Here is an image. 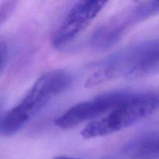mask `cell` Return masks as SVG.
I'll list each match as a JSON object with an SVG mask.
<instances>
[{
    "instance_id": "obj_8",
    "label": "cell",
    "mask_w": 159,
    "mask_h": 159,
    "mask_svg": "<svg viewBox=\"0 0 159 159\" xmlns=\"http://www.w3.org/2000/svg\"><path fill=\"white\" fill-rule=\"evenodd\" d=\"M16 1H5L0 2V26L10 17L16 7Z\"/></svg>"
},
{
    "instance_id": "obj_7",
    "label": "cell",
    "mask_w": 159,
    "mask_h": 159,
    "mask_svg": "<svg viewBox=\"0 0 159 159\" xmlns=\"http://www.w3.org/2000/svg\"><path fill=\"white\" fill-rule=\"evenodd\" d=\"M124 153L132 158L159 155V130L135 138L125 145Z\"/></svg>"
},
{
    "instance_id": "obj_1",
    "label": "cell",
    "mask_w": 159,
    "mask_h": 159,
    "mask_svg": "<svg viewBox=\"0 0 159 159\" xmlns=\"http://www.w3.org/2000/svg\"><path fill=\"white\" fill-rule=\"evenodd\" d=\"M159 72V38L120 50L98 65L85 85L93 87L116 79H136Z\"/></svg>"
},
{
    "instance_id": "obj_2",
    "label": "cell",
    "mask_w": 159,
    "mask_h": 159,
    "mask_svg": "<svg viewBox=\"0 0 159 159\" xmlns=\"http://www.w3.org/2000/svg\"><path fill=\"white\" fill-rule=\"evenodd\" d=\"M71 82L72 77L65 70H52L42 75L22 100L3 113L0 119V135L12 136L20 131Z\"/></svg>"
},
{
    "instance_id": "obj_10",
    "label": "cell",
    "mask_w": 159,
    "mask_h": 159,
    "mask_svg": "<svg viewBox=\"0 0 159 159\" xmlns=\"http://www.w3.org/2000/svg\"><path fill=\"white\" fill-rule=\"evenodd\" d=\"M53 159H81V158H73V157H68V156H58Z\"/></svg>"
},
{
    "instance_id": "obj_11",
    "label": "cell",
    "mask_w": 159,
    "mask_h": 159,
    "mask_svg": "<svg viewBox=\"0 0 159 159\" xmlns=\"http://www.w3.org/2000/svg\"><path fill=\"white\" fill-rule=\"evenodd\" d=\"M2 102L1 99H0V119H1V117L3 115L2 111Z\"/></svg>"
},
{
    "instance_id": "obj_9",
    "label": "cell",
    "mask_w": 159,
    "mask_h": 159,
    "mask_svg": "<svg viewBox=\"0 0 159 159\" xmlns=\"http://www.w3.org/2000/svg\"><path fill=\"white\" fill-rule=\"evenodd\" d=\"M6 57H7V47L4 42L0 41V71L6 62Z\"/></svg>"
},
{
    "instance_id": "obj_3",
    "label": "cell",
    "mask_w": 159,
    "mask_h": 159,
    "mask_svg": "<svg viewBox=\"0 0 159 159\" xmlns=\"http://www.w3.org/2000/svg\"><path fill=\"white\" fill-rule=\"evenodd\" d=\"M159 110V85L134 92L115 110L93 121L82 130V138L92 139L127 128Z\"/></svg>"
},
{
    "instance_id": "obj_5",
    "label": "cell",
    "mask_w": 159,
    "mask_h": 159,
    "mask_svg": "<svg viewBox=\"0 0 159 159\" xmlns=\"http://www.w3.org/2000/svg\"><path fill=\"white\" fill-rule=\"evenodd\" d=\"M132 93L131 90H116L79 102L59 116L54 120V124L59 128L67 130L89 121L97 120L98 118L109 114L119 107Z\"/></svg>"
},
{
    "instance_id": "obj_4",
    "label": "cell",
    "mask_w": 159,
    "mask_h": 159,
    "mask_svg": "<svg viewBox=\"0 0 159 159\" xmlns=\"http://www.w3.org/2000/svg\"><path fill=\"white\" fill-rule=\"evenodd\" d=\"M158 13L159 1L138 2L128 6L96 28L90 37V45L96 50L108 49L137 24Z\"/></svg>"
},
{
    "instance_id": "obj_6",
    "label": "cell",
    "mask_w": 159,
    "mask_h": 159,
    "mask_svg": "<svg viewBox=\"0 0 159 159\" xmlns=\"http://www.w3.org/2000/svg\"><path fill=\"white\" fill-rule=\"evenodd\" d=\"M106 1H79L67 14L52 38L55 48H65L83 32L104 9Z\"/></svg>"
}]
</instances>
